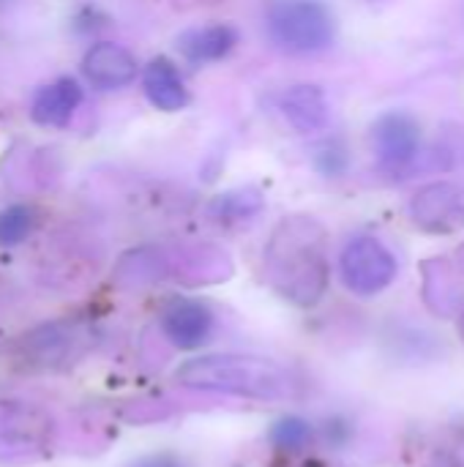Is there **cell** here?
Listing matches in <instances>:
<instances>
[{
	"label": "cell",
	"instance_id": "cell-3",
	"mask_svg": "<svg viewBox=\"0 0 464 467\" xmlns=\"http://www.w3.org/2000/svg\"><path fill=\"white\" fill-rule=\"evenodd\" d=\"M271 38L287 52H320L336 38V19L320 0H282L268 14Z\"/></svg>",
	"mask_w": 464,
	"mask_h": 467
},
{
	"label": "cell",
	"instance_id": "cell-20",
	"mask_svg": "<svg viewBox=\"0 0 464 467\" xmlns=\"http://www.w3.org/2000/svg\"><path fill=\"white\" fill-rule=\"evenodd\" d=\"M459 265H462V268H464V246H462V249H459Z\"/></svg>",
	"mask_w": 464,
	"mask_h": 467
},
{
	"label": "cell",
	"instance_id": "cell-9",
	"mask_svg": "<svg viewBox=\"0 0 464 467\" xmlns=\"http://www.w3.org/2000/svg\"><path fill=\"white\" fill-rule=\"evenodd\" d=\"M279 109L298 134H314L328 126V99L317 85H293L282 93Z\"/></svg>",
	"mask_w": 464,
	"mask_h": 467
},
{
	"label": "cell",
	"instance_id": "cell-6",
	"mask_svg": "<svg viewBox=\"0 0 464 467\" xmlns=\"http://www.w3.org/2000/svg\"><path fill=\"white\" fill-rule=\"evenodd\" d=\"M372 148L380 164L391 172H407L418 161L421 126L410 112L391 109L372 123Z\"/></svg>",
	"mask_w": 464,
	"mask_h": 467
},
{
	"label": "cell",
	"instance_id": "cell-15",
	"mask_svg": "<svg viewBox=\"0 0 464 467\" xmlns=\"http://www.w3.org/2000/svg\"><path fill=\"white\" fill-rule=\"evenodd\" d=\"M33 230V213L25 205H11L0 211V246L22 244Z\"/></svg>",
	"mask_w": 464,
	"mask_h": 467
},
{
	"label": "cell",
	"instance_id": "cell-10",
	"mask_svg": "<svg viewBox=\"0 0 464 467\" xmlns=\"http://www.w3.org/2000/svg\"><path fill=\"white\" fill-rule=\"evenodd\" d=\"M238 44V30L227 22L191 27L178 36V49L191 63H216L227 57Z\"/></svg>",
	"mask_w": 464,
	"mask_h": 467
},
{
	"label": "cell",
	"instance_id": "cell-7",
	"mask_svg": "<svg viewBox=\"0 0 464 467\" xmlns=\"http://www.w3.org/2000/svg\"><path fill=\"white\" fill-rule=\"evenodd\" d=\"M82 74L104 90H118L134 82L137 77V60L134 55L112 41L93 44L82 57Z\"/></svg>",
	"mask_w": 464,
	"mask_h": 467
},
{
	"label": "cell",
	"instance_id": "cell-2",
	"mask_svg": "<svg viewBox=\"0 0 464 467\" xmlns=\"http://www.w3.org/2000/svg\"><path fill=\"white\" fill-rule=\"evenodd\" d=\"M178 380L189 389L222 391L246 400H293L298 380L271 358L254 356H202L178 369Z\"/></svg>",
	"mask_w": 464,
	"mask_h": 467
},
{
	"label": "cell",
	"instance_id": "cell-13",
	"mask_svg": "<svg viewBox=\"0 0 464 467\" xmlns=\"http://www.w3.org/2000/svg\"><path fill=\"white\" fill-rule=\"evenodd\" d=\"M263 211V194L252 186L224 192L211 200V216L216 222H246Z\"/></svg>",
	"mask_w": 464,
	"mask_h": 467
},
{
	"label": "cell",
	"instance_id": "cell-12",
	"mask_svg": "<svg viewBox=\"0 0 464 467\" xmlns=\"http://www.w3.org/2000/svg\"><path fill=\"white\" fill-rule=\"evenodd\" d=\"M82 101V90L74 79L63 77L38 90L33 101V120L41 126H66Z\"/></svg>",
	"mask_w": 464,
	"mask_h": 467
},
{
	"label": "cell",
	"instance_id": "cell-21",
	"mask_svg": "<svg viewBox=\"0 0 464 467\" xmlns=\"http://www.w3.org/2000/svg\"><path fill=\"white\" fill-rule=\"evenodd\" d=\"M459 331H462V337H464V317H462V323H459Z\"/></svg>",
	"mask_w": 464,
	"mask_h": 467
},
{
	"label": "cell",
	"instance_id": "cell-18",
	"mask_svg": "<svg viewBox=\"0 0 464 467\" xmlns=\"http://www.w3.org/2000/svg\"><path fill=\"white\" fill-rule=\"evenodd\" d=\"M137 467H180V465H178V462H172V460H167V457H153V460L139 462Z\"/></svg>",
	"mask_w": 464,
	"mask_h": 467
},
{
	"label": "cell",
	"instance_id": "cell-16",
	"mask_svg": "<svg viewBox=\"0 0 464 467\" xmlns=\"http://www.w3.org/2000/svg\"><path fill=\"white\" fill-rule=\"evenodd\" d=\"M314 167H317L323 175H328V178H339V175H345V170H347V150H345L339 142H328V145H323V148L317 150Z\"/></svg>",
	"mask_w": 464,
	"mask_h": 467
},
{
	"label": "cell",
	"instance_id": "cell-17",
	"mask_svg": "<svg viewBox=\"0 0 464 467\" xmlns=\"http://www.w3.org/2000/svg\"><path fill=\"white\" fill-rule=\"evenodd\" d=\"M309 435V427L298 419H284L282 424H276L273 430V443H279L282 449H298Z\"/></svg>",
	"mask_w": 464,
	"mask_h": 467
},
{
	"label": "cell",
	"instance_id": "cell-5",
	"mask_svg": "<svg viewBox=\"0 0 464 467\" xmlns=\"http://www.w3.org/2000/svg\"><path fill=\"white\" fill-rule=\"evenodd\" d=\"M413 224L432 235H449L464 227V186L435 181L421 186L407 205Z\"/></svg>",
	"mask_w": 464,
	"mask_h": 467
},
{
	"label": "cell",
	"instance_id": "cell-14",
	"mask_svg": "<svg viewBox=\"0 0 464 467\" xmlns=\"http://www.w3.org/2000/svg\"><path fill=\"white\" fill-rule=\"evenodd\" d=\"M424 274H427V285H438V298L429 304L435 312H440V315H451L454 309H457V296H459V290L451 285L454 279H451V268H449V263L446 260H429L427 265H424Z\"/></svg>",
	"mask_w": 464,
	"mask_h": 467
},
{
	"label": "cell",
	"instance_id": "cell-11",
	"mask_svg": "<svg viewBox=\"0 0 464 467\" xmlns=\"http://www.w3.org/2000/svg\"><path fill=\"white\" fill-rule=\"evenodd\" d=\"M142 90L148 101L161 112H178L189 104V90L183 85V77L167 57H156L145 66Z\"/></svg>",
	"mask_w": 464,
	"mask_h": 467
},
{
	"label": "cell",
	"instance_id": "cell-8",
	"mask_svg": "<svg viewBox=\"0 0 464 467\" xmlns=\"http://www.w3.org/2000/svg\"><path fill=\"white\" fill-rule=\"evenodd\" d=\"M161 328L172 345L191 350L211 337L213 315L205 304L194 298H172L161 312Z\"/></svg>",
	"mask_w": 464,
	"mask_h": 467
},
{
	"label": "cell",
	"instance_id": "cell-19",
	"mask_svg": "<svg viewBox=\"0 0 464 467\" xmlns=\"http://www.w3.org/2000/svg\"><path fill=\"white\" fill-rule=\"evenodd\" d=\"M457 460H459V467H464V449H459V454H457Z\"/></svg>",
	"mask_w": 464,
	"mask_h": 467
},
{
	"label": "cell",
	"instance_id": "cell-4",
	"mask_svg": "<svg viewBox=\"0 0 464 467\" xmlns=\"http://www.w3.org/2000/svg\"><path fill=\"white\" fill-rule=\"evenodd\" d=\"M339 268L347 290L364 298L383 293L397 279V257L372 235L353 238L339 257Z\"/></svg>",
	"mask_w": 464,
	"mask_h": 467
},
{
	"label": "cell",
	"instance_id": "cell-1",
	"mask_svg": "<svg viewBox=\"0 0 464 467\" xmlns=\"http://www.w3.org/2000/svg\"><path fill=\"white\" fill-rule=\"evenodd\" d=\"M268 285L295 306H314L328 290V233L314 216L282 219L263 254Z\"/></svg>",
	"mask_w": 464,
	"mask_h": 467
}]
</instances>
